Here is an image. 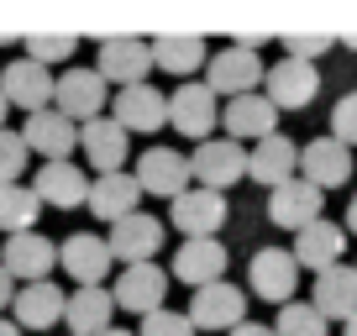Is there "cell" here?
Segmentation results:
<instances>
[{
  "label": "cell",
  "mask_w": 357,
  "mask_h": 336,
  "mask_svg": "<svg viewBox=\"0 0 357 336\" xmlns=\"http://www.w3.org/2000/svg\"><path fill=\"white\" fill-rule=\"evenodd\" d=\"M111 100H116V95H111V84L100 79V68H63V74H58V100H53V111H63L74 126L100 121Z\"/></svg>",
  "instance_id": "1"
},
{
  "label": "cell",
  "mask_w": 357,
  "mask_h": 336,
  "mask_svg": "<svg viewBox=\"0 0 357 336\" xmlns=\"http://www.w3.org/2000/svg\"><path fill=\"white\" fill-rule=\"evenodd\" d=\"M247 284H252L257 300L268 305H289L300 289V263H294V247H257L252 263H247Z\"/></svg>",
  "instance_id": "2"
},
{
  "label": "cell",
  "mask_w": 357,
  "mask_h": 336,
  "mask_svg": "<svg viewBox=\"0 0 357 336\" xmlns=\"http://www.w3.org/2000/svg\"><path fill=\"white\" fill-rule=\"evenodd\" d=\"M221 95L211 90V84H178L174 95H168V126H174L178 137H195V147L211 142V132L221 126Z\"/></svg>",
  "instance_id": "3"
},
{
  "label": "cell",
  "mask_w": 357,
  "mask_h": 336,
  "mask_svg": "<svg viewBox=\"0 0 357 336\" xmlns=\"http://www.w3.org/2000/svg\"><path fill=\"white\" fill-rule=\"evenodd\" d=\"M95 68H100L105 84L132 90V84H147V74L158 68V58H153V43H142V37H100Z\"/></svg>",
  "instance_id": "4"
},
{
  "label": "cell",
  "mask_w": 357,
  "mask_h": 336,
  "mask_svg": "<svg viewBox=\"0 0 357 336\" xmlns=\"http://www.w3.org/2000/svg\"><path fill=\"white\" fill-rule=\"evenodd\" d=\"M268 79L263 58L252 53V47H221V53H211V63H205V84H211L215 95H226V100H242V95H257V84Z\"/></svg>",
  "instance_id": "5"
},
{
  "label": "cell",
  "mask_w": 357,
  "mask_h": 336,
  "mask_svg": "<svg viewBox=\"0 0 357 336\" xmlns=\"http://www.w3.org/2000/svg\"><path fill=\"white\" fill-rule=\"evenodd\" d=\"M132 174H137V184H142V194H158V200H168V205L195 190L190 184L195 168H190V158L178 153V147H147Z\"/></svg>",
  "instance_id": "6"
},
{
  "label": "cell",
  "mask_w": 357,
  "mask_h": 336,
  "mask_svg": "<svg viewBox=\"0 0 357 336\" xmlns=\"http://www.w3.org/2000/svg\"><path fill=\"white\" fill-rule=\"evenodd\" d=\"M247 147L242 142H231V137H211V142H200L190 153V168H195V179H200V190H215V194H226L231 184H242L247 179Z\"/></svg>",
  "instance_id": "7"
},
{
  "label": "cell",
  "mask_w": 357,
  "mask_h": 336,
  "mask_svg": "<svg viewBox=\"0 0 357 336\" xmlns=\"http://www.w3.org/2000/svg\"><path fill=\"white\" fill-rule=\"evenodd\" d=\"M111 263H116L111 242H105V236H95V231H74V236H63V242H58V268H63L79 289H105Z\"/></svg>",
  "instance_id": "8"
},
{
  "label": "cell",
  "mask_w": 357,
  "mask_h": 336,
  "mask_svg": "<svg viewBox=\"0 0 357 336\" xmlns=\"http://www.w3.org/2000/svg\"><path fill=\"white\" fill-rule=\"evenodd\" d=\"M0 95L11 105H22L26 116H37V111H53L58 79L47 74L43 63H32V58H11V63L0 68Z\"/></svg>",
  "instance_id": "9"
},
{
  "label": "cell",
  "mask_w": 357,
  "mask_h": 336,
  "mask_svg": "<svg viewBox=\"0 0 357 336\" xmlns=\"http://www.w3.org/2000/svg\"><path fill=\"white\" fill-rule=\"evenodd\" d=\"M195 321V331H226L231 336L236 326L247 321V294L236 289V284H205V289H195V300H190V310H184Z\"/></svg>",
  "instance_id": "10"
},
{
  "label": "cell",
  "mask_w": 357,
  "mask_h": 336,
  "mask_svg": "<svg viewBox=\"0 0 357 336\" xmlns=\"http://www.w3.org/2000/svg\"><path fill=\"white\" fill-rule=\"evenodd\" d=\"M263 95L279 105V111H305V105L321 95V68L305 63V58H279L263 79Z\"/></svg>",
  "instance_id": "11"
},
{
  "label": "cell",
  "mask_w": 357,
  "mask_h": 336,
  "mask_svg": "<svg viewBox=\"0 0 357 336\" xmlns=\"http://www.w3.org/2000/svg\"><path fill=\"white\" fill-rule=\"evenodd\" d=\"M352 168H357L352 147H347V142H336L331 132L300 147V179H310L315 190H342V184L352 179Z\"/></svg>",
  "instance_id": "12"
},
{
  "label": "cell",
  "mask_w": 357,
  "mask_h": 336,
  "mask_svg": "<svg viewBox=\"0 0 357 336\" xmlns=\"http://www.w3.org/2000/svg\"><path fill=\"white\" fill-rule=\"evenodd\" d=\"M0 268L22 284H47V273L58 268V242H47L43 231H22V236H6L0 247Z\"/></svg>",
  "instance_id": "13"
},
{
  "label": "cell",
  "mask_w": 357,
  "mask_h": 336,
  "mask_svg": "<svg viewBox=\"0 0 357 336\" xmlns=\"http://www.w3.org/2000/svg\"><path fill=\"white\" fill-rule=\"evenodd\" d=\"M79 147H84L95 179L100 174H126V153H132V132H126L116 116H100V121L79 126Z\"/></svg>",
  "instance_id": "14"
},
{
  "label": "cell",
  "mask_w": 357,
  "mask_h": 336,
  "mask_svg": "<svg viewBox=\"0 0 357 336\" xmlns=\"http://www.w3.org/2000/svg\"><path fill=\"white\" fill-rule=\"evenodd\" d=\"M321 200H326V190H315L310 179H289L279 190H268V221L300 236L305 226L321 221Z\"/></svg>",
  "instance_id": "15"
},
{
  "label": "cell",
  "mask_w": 357,
  "mask_h": 336,
  "mask_svg": "<svg viewBox=\"0 0 357 336\" xmlns=\"http://www.w3.org/2000/svg\"><path fill=\"white\" fill-rule=\"evenodd\" d=\"M163 226L168 221H158V215H147V211H137V215H126V221H116L111 226V252H116V263H153L158 252H163Z\"/></svg>",
  "instance_id": "16"
},
{
  "label": "cell",
  "mask_w": 357,
  "mask_h": 336,
  "mask_svg": "<svg viewBox=\"0 0 357 336\" xmlns=\"http://www.w3.org/2000/svg\"><path fill=\"white\" fill-rule=\"evenodd\" d=\"M116 294V310H132V315H153L163 310V294H168V273L158 263H132L121 268V279L111 284Z\"/></svg>",
  "instance_id": "17"
},
{
  "label": "cell",
  "mask_w": 357,
  "mask_h": 336,
  "mask_svg": "<svg viewBox=\"0 0 357 336\" xmlns=\"http://www.w3.org/2000/svg\"><path fill=\"white\" fill-rule=\"evenodd\" d=\"M168 226H178L184 242H190V236H215L226 226V194L195 184L190 194H178V200L168 205Z\"/></svg>",
  "instance_id": "18"
},
{
  "label": "cell",
  "mask_w": 357,
  "mask_h": 336,
  "mask_svg": "<svg viewBox=\"0 0 357 336\" xmlns=\"http://www.w3.org/2000/svg\"><path fill=\"white\" fill-rule=\"evenodd\" d=\"M226 247L221 236H190V242L174 252V279H184L190 289H205V284H221L226 279Z\"/></svg>",
  "instance_id": "19"
},
{
  "label": "cell",
  "mask_w": 357,
  "mask_h": 336,
  "mask_svg": "<svg viewBox=\"0 0 357 336\" xmlns=\"http://www.w3.org/2000/svg\"><path fill=\"white\" fill-rule=\"evenodd\" d=\"M221 126H226V137H231V142L252 137V147H257V142H268V137H279V105L268 100V95H242V100H226Z\"/></svg>",
  "instance_id": "20"
},
{
  "label": "cell",
  "mask_w": 357,
  "mask_h": 336,
  "mask_svg": "<svg viewBox=\"0 0 357 336\" xmlns=\"http://www.w3.org/2000/svg\"><path fill=\"white\" fill-rule=\"evenodd\" d=\"M89 184L95 179H89L79 163H43L32 190H37V200L53 205V211H79V205H89Z\"/></svg>",
  "instance_id": "21"
},
{
  "label": "cell",
  "mask_w": 357,
  "mask_h": 336,
  "mask_svg": "<svg viewBox=\"0 0 357 336\" xmlns=\"http://www.w3.org/2000/svg\"><path fill=\"white\" fill-rule=\"evenodd\" d=\"M111 116L126 126V132H163L168 126V95L153 90V84H132V90H116Z\"/></svg>",
  "instance_id": "22"
},
{
  "label": "cell",
  "mask_w": 357,
  "mask_h": 336,
  "mask_svg": "<svg viewBox=\"0 0 357 336\" xmlns=\"http://www.w3.org/2000/svg\"><path fill=\"white\" fill-rule=\"evenodd\" d=\"M22 137H26V147H32V153H43V163H68V153L79 147V126L68 121L63 111H37V116H26Z\"/></svg>",
  "instance_id": "23"
},
{
  "label": "cell",
  "mask_w": 357,
  "mask_h": 336,
  "mask_svg": "<svg viewBox=\"0 0 357 336\" xmlns=\"http://www.w3.org/2000/svg\"><path fill=\"white\" fill-rule=\"evenodd\" d=\"M11 310H16V326H22V331H47V326H58L68 315V294L58 289L53 279L47 284H22Z\"/></svg>",
  "instance_id": "24"
},
{
  "label": "cell",
  "mask_w": 357,
  "mask_h": 336,
  "mask_svg": "<svg viewBox=\"0 0 357 336\" xmlns=\"http://www.w3.org/2000/svg\"><path fill=\"white\" fill-rule=\"evenodd\" d=\"M137 205H142V184H137V174H100V179L89 184V211H95V221H126V215H137Z\"/></svg>",
  "instance_id": "25"
},
{
  "label": "cell",
  "mask_w": 357,
  "mask_h": 336,
  "mask_svg": "<svg viewBox=\"0 0 357 336\" xmlns=\"http://www.w3.org/2000/svg\"><path fill=\"white\" fill-rule=\"evenodd\" d=\"M310 305L326 315V321H352L357 315V268H347V263H336V268L315 273V289H310Z\"/></svg>",
  "instance_id": "26"
},
{
  "label": "cell",
  "mask_w": 357,
  "mask_h": 336,
  "mask_svg": "<svg viewBox=\"0 0 357 336\" xmlns=\"http://www.w3.org/2000/svg\"><path fill=\"white\" fill-rule=\"evenodd\" d=\"M342 252H347V226H336V221H315V226H305V231L294 236V263L310 268V273L336 268Z\"/></svg>",
  "instance_id": "27"
},
{
  "label": "cell",
  "mask_w": 357,
  "mask_h": 336,
  "mask_svg": "<svg viewBox=\"0 0 357 336\" xmlns=\"http://www.w3.org/2000/svg\"><path fill=\"white\" fill-rule=\"evenodd\" d=\"M294 174H300V147H294L289 137H268V142H257L252 158H247V179L268 184V190L289 184Z\"/></svg>",
  "instance_id": "28"
},
{
  "label": "cell",
  "mask_w": 357,
  "mask_h": 336,
  "mask_svg": "<svg viewBox=\"0 0 357 336\" xmlns=\"http://www.w3.org/2000/svg\"><path fill=\"white\" fill-rule=\"evenodd\" d=\"M153 58H158L163 74H178L190 84L195 68L211 63V47H205V37H195V32H163V37H153Z\"/></svg>",
  "instance_id": "29"
},
{
  "label": "cell",
  "mask_w": 357,
  "mask_h": 336,
  "mask_svg": "<svg viewBox=\"0 0 357 336\" xmlns=\"http://www.w3.org/2000/svg\"><path fill=\"white\" fill-rule=\"evenodd\" d=\"M116 315V294L111 289H74L68 294V336H105Z\"/></svg>",
  "instance_id": "30"
},
{
  "label": "cell",
  "mask_w": 357,
  "mask_h": 336,
  "mask_svg": "<svg viewBox=\"0 0 357 336\" xmlns=\"http://www.w3.org/2000/svg\"><path fill=\"white\" fill-rule=\"evenodd\" d=\"M37 215H43V200L32 184H0V231L6 236L37 231Z\"/></svg>",
  "instance_id": "31"
},
{
  "label": "cell",
  "mask_w": 357,
  "mask_h": 336,
  "mask_svg": "<svg viewBox=\"0 0 357 336\" xmlns=\"http://www.w3.org/2000/svg\"><path fill=\"white\" fill-rule=\"evenodd\" d=\"M273 331H279V336H331V321H326L310 300H305V305L289 300L279 310V321H273Z\"/></svg>",
  "instance_id": "32"
},
{
  "label": "cell",
  "mask_w": 357,
  "mask_h": 336,
  "mask_svg": "<svg viewBox=\"0 0 357 336\" xmlns=\"http://www.w3.org/2000/svg\"><path fill=\"white\" fill-rule=\"evenodd\" d=\"M22 47H26L32 63L53 68V63H63V58L79 53V37H68V32H32V37H22Z\"/></svg>",
  "instance_id": "33"
},
{
  "label": "cell",
  "mask_w": 357,
  "mask_h": 336,
  "mask_svg": "<svg viewBox=\"0 0 357 336\" xmlns=\"http://www.w3.org/2000/svg\"><path fill=\"white\" fill-rule=\"evenodd\" d=\"M26 158H32L26 137L6 126V132H0V184H22V174H26Z\"/></svg>",
  "instance_id": "34"
},
{
  "label": "cell",
  "mask_w": 357,
  "mask_h": 336,
  "mask_svg": "<svg viewBox=\"0 0 357 336\" xmlns=\"http://www.w3.org/2000/svg\"><path fill=\"white\" fill-rule=\"evenodd\" d=\"M284 58H305V63H315L321 53H331L336 32H284Z\"/></svg>",
  "instance_id": "35"
},
{
  "label": "cell",
  "mask_w": 357,
  "mask_h": 336,
  "mask_svg": "<svg viewBox=\"0 0 357 336\" xmlns=\"http://www.w3.org/2000/svg\"><path fill=\"white\" fill-rule=\"evenodd\" d=\"M137 336H195V321L190 315H178V310H153V315H142V331Z\"/></svg>",
  "instance_id": "36"
},
{
  "label": "cell",
  "mask_w": 357,
  "mask_h": 336,
  "mask_svg": "<svg viewBox=\"0 0 357 336\" xmlns=\"http://www.w3.org/2000/svg\"><path fill=\"white\" fill-rule=\"evenodd\" d=\"M331 137L347 147H357V90H347L342 100L331 105Z\"/></svg>",
  "instance_id": "37"
},
{
  "label": "cell",
  "mask_w": 357,
  "mask_h": 336,
  "mask_svg": "<svg viewBox=\"0 0 357 336\" xmlns=\"http://www.w3.org/2000/svg\"><path fill=\"white\" fill-rule=\"evenodd\" d=\"M11 305H16V279L0 268V310H11Z\"/></svg>",
  "instance_id": "38"
},
{
  "label": "cell",
  "mask_w": 357,
  "mask_h": 336,
  "mask_svg": "<svg viewBox=\"0 0 357 336\" xmlns=\"http://www.w3.org/2000/svg\"><path fill=\"white\" fill-rule=\"evenodd\" d=\"M231 336H279V331H273V326H257V321H242Z\"/></svg>",
  "instance_id": "39"
},
{
  "label": "cell",
  "mask_w": 357,
  "mask_h": 336,
  "mask_svg": "<svg viewBox=\"0 0 357 336\" xmlns=\"http://www.w3.org/2000/svg\"><path fill=\"white\" fill-rule=\"evenodd\" d=\"M347 231L357 236V194H352V200H347Z\"/></svg>",
  "instance_id": "40"
},
{
  "label": "cell",
  "mask_w": 357,
  "mask_h": 336,
  "mask_svg": "<svg viewBox=\"0 0 357 336\" xmlns=\"http://www.w3.org/2000/svg\"><path fill=\"white\" fill-rule=\"evenodd\" d=\"M336 43H347V47H357V26H347V32H336Z\"/></svg>",
  "instance_id": "41"
},
{
  "label": "cell",
  "mask_w": 357,
  "mask_h": 336,
  "mask_svg": "<svg viewBox=\"0 0 357 336\" xmlns=\"http://www.w3.org/2000/svg\"><path fill=\"white\" fill-rule=\"evenodd\" d=\"M0 336H22V326H16V321H0Z\"/></svg>",
  "instance_id": "42"
},
{
  "label": "cell",
  "mask_w": 357,
  "mask_h": 336,
  "mask_svg": "<svg viewBox=\"0 0 357 336\" xmlns=\"http://www.w3.org/2000/svg\"><path fill=\"white\" fill-rule=\"evenodd\" d=\"M6 111H11V100H6V95H0V132H6Z\"/></svg>",
  "instance_id": "43"
},
{
  "label": "cell",
  "mask_w": 357,
  "mask_h": 336,
  "mask_svg": "<svg viewBox=\"0 0 357 336\" xmlns=\"http://www.w3.org/2000/svg\"><path fill=\"white\" fill-rule=\"evenodd\" d=\"M342 336H357V315H352V321H347V326H342Z\"/></svg>",
  "instance_id": "44"
},
{
  "label": "cell",
  "mask_w": 357,
  "mask_h": 336,
  "mask_svg": "<svg viewBox=\"0 0 357 336\" xmlns=\"http://www.w3.org/2000/svg\"><path fill=\"white\" fill-rule=\"evenodd\" d=\"M105 336H137V331H116V326H111V331H105Z\"/></svg>",
  "instance_id": "45"
}]
</instances>
